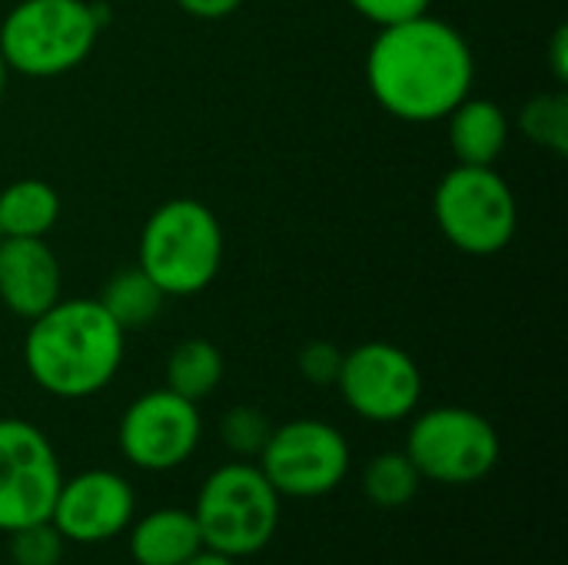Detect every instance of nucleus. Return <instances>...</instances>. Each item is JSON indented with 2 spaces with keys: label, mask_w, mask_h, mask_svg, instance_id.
<instances>
[{
  "label": "nucleus",
  "mask_w": 568,
  "mask_h": 565,
  "mask_svg": "<svg viewBox=\"0 0 568 565\" xmlns=\"http://www.w3.org/2000/svg\"><path fill=\"white\" fill-rule=\"evenodd\" d=\"M476 83V57L463 30L429 10L379 27L366 53L373 100L403 123L446 120Z\"/></svg>",
  "instance_id": "f257e3e1"
},
{
  "label": "nucleus",
  "mask_w": 568,
  "mask_h": 565,
  "mask_svg": "<svg viewBox=\"0 0 568 565\" xmlns=\"http://www.w3.org/2000/svg\"><path fill=\"white\" fill-rule=\"evenodd\" d=\"M126 333L97 300L60 296L30 320L23 336L27 376L57 400H87L113 383L123 366Z\"/></svg>",
  "instance_id": "f03ea898"
},
{
  "label": "nucleus",
  "mask_w": 568,
  "mask_h": 565,
  "mask_svg": "<svg viewBox=\"0 0 568 565\" xmlns=\"http://www.w3.org/2000/svg\"><path fill=\"white\" fill-rule=\"evenodd\" d=\"M103 23L90 0H20L0 20V57L20 77H60L90 60Z\"/></svg>",
  "instance_id": "7ed1b4c3"
},
{
  "label": "nucleus",
  "mask_w": 568,
  "mask_h": 565,
  "mask_svg": "<svg viewBox=\"0 0 568 565\" xmlns=\"http://www.w3.org/2000/svg\"><path fill=\"white\" fill-rule=\"evenodd\" d=\"M136 266L166 296L203 293L223 266V226L216 213L193 196L160 203L140 230Z\"/></svg>",
  "instance_id": "20e7f679"
},
{
  "label": "nucleus",
  "mask_w": 568,
  "mask_h": 565,
  "mask_svg": "<svg viewBox=\"0 0 568 565\" xmlns=\"http://www.w3.org/2000/svg\"><path fill=\"white\" fill-rule=\"evenodd\" d=\"M190 513L200 526L203 549L230 559H246L273 543L283 500L256 463L236 460L216 466L203 480Z\"/></svg>",
  "instance_id": "39448f33"
},
{
  "label": "nucleus",
  "mask_w": 568,
  "mask_h": 565,
  "mask_svg": "<svg viewBox=\"0 0 568 565\" xmlns=\"http://www.w3.org/2000/svg\"><path fill=\"white\" fill-rule=\"evenodd\" d=\"M439 233L466 256L503 253L519 230V203L496 167L456 163L433 193Z\"/></svg>",
  "instance_id": "423d86ee"
},
{
  "label": "nucleus",
  "mask_w": 568,
  "mask_h": 565,
  "mask_svg": "<svg viewBox=\"0 0 568 565\" xmlns=\"http://www.w3.org/2000/svg\"><path fill=\"white\" fill-rule=\"evenodd\" d=\"M403 453L429 483L473 486L499 466L503 440L496 426L476 410L433 406L413 420Z\"/></svg>",
  "instance_id": "0eeeda50"
},
{
  "label": "nucleus",
  "mask_w": 568,
  "mask_h": 565,
  "mask_svg": "<svg viewBox=\"0 0 568 565\" xmlns=\"http://www.w3.org/2000/svg\"><path fill=\"white\" fill-rule=\"evenodd\" d=\"M256 466L280 500H320L343 486L353 466L346 436L326 420H290L273 426Z\"/></svg>",
  "instance_id": "6e6552de"
},
{
  "label": "nucleus",
  "mask_w": 568,
  "mask_h": 565,
  "mask_svg": "<svg viewBox=\"0 0 568 565\" xmlns=\"http://www.w3.org/2000/svg\"><path fill=\"white\" fill-rule=\"evenodd\" d=\"M63 470L53 443L27 420H0V533L47 523Z\"/></svg>",
  "instance_id": "1a4fd4ad"
},
{
  "label": "nucleus",
  "mask_w": 568,
  "mask_h": 565,
  "mask_svg": "<svg viewBox=\"0 0 568 565\" xmlns=\"http://www.w3.org/2000/svg\"><path fill=\"white\" fill-rule=\"evenodd\" d=\"M336 390L359 420L389 426L419 410L423 373L403 346L369 340L343 353Z\"/></svg>",
  "instance_id": "9d476101"
},
{
  "label": "nucleus",
  "mask_w": 568,
  "mask_h": 565,
  "mask_svg": "<svg viewBox=\"0 0 568 565\" xmlns=\"http://www.w3.org/2000/svg\"><path fill=\"white\" fill-rule=\"evenodd\" d=\"M203 440V416L196 403L173 390H150L136 396L116 426L120 453L143 473H170L183 466Z\"/></svg>",
  "instance_id": "9b49d317"
},
{
  "label": "nucleus",
  "mask_w": 568,
  "mask_h": 565,
  "mask_svg": "<svg viewBox=\"0 0 568 565\" xmlns=\"http://www.w3.org/2000/svg\"><path fill=\"white\" fill-rule=\"evenodd\" d=\"M136 516V493L113 470H87L60 483L50 526L77 546H97L123 536Z\"/></svg>",
  "instance_id": "f8f14e48"
},
{
  "label": "nucleus",
  "mask_w": 568,
  "mask_h": 565,
  "mask_svg": "<svg viewBox=\"0 0 568 565\" xmlns=\"http://www.w3.org/2000/svg\"><path fill=\"white\" fill-rule=\"evenodd\" d=\"M63 296V270L43 240L0 236V303L20 320H33Z\"/></svg>",
  "instance_id": "ddd939ff"
},
{
  "label": "nucleus",
  "mask_w": 568,
  "mask_h": 565,
  "mask_svg": "<svg viewBox=\"0 0 568 565\" xmlns=\"http://www.w3.org/2000/svg\"><path fill=\"white\" fill-rule=\"evenodd\" d=\"M126 549L136 565H183L203 549V536L190 509H153L133 516Z\"/></svg>",
  "instance_id": "4468645a"
},
{
  "label": "nucleus",
  "mask_w": 568,
  "mask_h": 565,
  "mask_svg": "<svg viewBox=\"0 0 568 565\" xmlns=\"http://www.w3.org/2000/svg\"><path fill=\"white\" fill-rule=\"evenodd\" d=\"M449 150L463 167H493L509 147V117L496 100L466 97L449 117Z\"/></svg>",
  "instance_id": "2eb2a0df"
},
{
  "label": "nucleus",
  "mask_w": 568,
  "mask_h": 565,
  "mask_svg": "<svg viewBox=\"0 0 568 565\" xmlns=\"http://www.w3.org/2000/svg\"><path fill=\"white\" fill-rule=\"evenodd\" d=\"M60 220V193L37 176L13 180L0 190V236L43 240Z\"/></svg>",
  "instance_id": "dca6fc26"
},
{
  "label": "nucleus",
  "mask_w": 568,
  "mask_h": 565,
  "mask_svg": "<svg viewBox=\"0 0 568 565\" xmlns=\"http://www.w3.org/2000/svg\"><path fill=\"white\" fill-rule=\"evenodd\" d=\"M166 300L170 296L140 266H126L116 276H110L106 286H103V293L97 296V303L110 313V320L123 333H133V330L150 326L160 316V310H163Z\"/></svg>",
  "instance_id": "f3484780"
},
{
  "label": "nucleus",
  "mask_w": 568,
  "mask_h": 565,
  "mask_svg": "<svg viewBox=\"0 0 568 565\" xmlns=\"http://www.w3.org/2000/svg\"><path fill=\"white\" fill-rule=\"evenodd\" d=\"M223 373H226V363H223L220 346L203 336H190L176 343L166 356V390H173L176 396L190 403L213 396L216 386L223 383Z\"/></svg>",
  "instance_id": "a211bd4d"
},
{
  "label": "nucleus",
  "mask_w": 568,
  "mask_h": 565,
  "mask_svg": "<svg viewBox=\"0 0 568 565\" xmlns=\"http://www.w3.org/2000/svg\"><path fill=\"white\" fill-rule=\"evenodd\" d=\"M423 476L406 453H379L363 470V493L379 509H403L416 500Z\"/></svg>",
  "instance_id": "6ab92c4d"
},
{
  "label": "nucleus",
  "mask_w": 568,
  "mask_h": 565,
  "mask_svg": "<svg viewBox=\"0 0 568 565\" xmlns=\"http://www.w3.org/2000/svg\"><path fill=\"white\" fill-rule=\"evenodd\" d=\"M519 130L523 137L539 147L549 150L556 157L568 153V97L566 90H546L536 93L523 103L519 110Z\"/></svg>",
  "instance_id": "aec40b11"
},
{
  "label": "nucleus",
  "mask_w": 568,
  "mask_h": 565,
  "mask_svg": "<svg viewBox=\"0 0 568 565\" xmlns=\"http://www.w3.org/2000/svg\"><path fill=\"white\" fill-rule=\"evenodd\" d=\"M270 433H273L270 416L263 410H256V406H246V403L226 410L223 420H220V440L240 460H256L263 453Z\"/></svg>",
  "instance_id": "412c9836"
},
{
  "label": "nucleus",
  "mask_w": 568,
  "mask_h": 565,
  "mask_svg": "<svg viewBox=\"0 0 568 565\" xmlns=\"http://www.w3.org/2000/svg\"><path fill=\"white\" fill-rule=\"evenodd\" d=\"M10 539V563L13 565H63L67 539L50 523H33L23 529L7 533Z\"/></svg>",
  "instance_id": "4be33fe9"
},
{
  "label": "nucleus",
  "mask_w": 568,
  "mask_h": 565,
  "mask_svg": "<svg viewBox=\"0 0 568 565\" xmlns=\"http://www.w3.org/2000/svg\"><path fill=\"white\" fill-rule=\"evenodd\" d=\"M296 366H300L303 380H310L313 386H336V376L343 366V350L326 340H313L300 350Z\"/></svg>",
  "instance_id": "5701e85b"
},
{
  "label": "nucleus",
  "mask_w": 568,
  "mask_h": 565,
  "mask_svg": "<svg viewBox=\"0 0 568 565\" xmlns=\"http://www.w3.org/2000/svg\"><path fill=\"white\" fill-rule=\"evenodd\" d=\"M359 17H366L376 27H389L409 17H419L429 10L433 0H346Z\"/></svg>",
  "instance_id": "b1692460"
},
{
  "label": "nucleus",
  "mask_w": 568,
  "mask_h": 565,
  "mask_svg": "<svg viewBox=\"0 0 568 565\" xmlns=\"http://www.w3.org/2000/svg\"><path fill=\"white\" fill-rule=\"evenodd\" d=\"M173 3L196 20H223L243 7V0H173Z\"/></svg>",
  "instance_id": "393cba45"
},
{
  "label": "nucleus",
  "mask_w": 568,
  "mask_h": 565,
  "mask_svg": "<svg viewBox=\"0 0 568 565\" xmlns=\"http://www.w3.org/2000/svg\"><path fill=\"white\" fill-rule=\"evenodd\" d=\"M549 70H552V80L559 87H566L568 80V27H556L552 33V43H549Z\"/></svg>",
  "instance_id": "a878e982"
},
{
  "label": "nucleus",
  "mask_w": 568,
  "mask_h": 565,
  "mask_svg": "<svg viewBox=\"0 0 568 565\" xmlns=\"http://www.w3.org/2000/svg\"><path fill=\"white\" fill-rule=\"evenodd\" d=\"M183 565H240V559H230V556H220L213 549H200L190 563Z\"/></svg>",
  "instance_id": "bb28decb"
},
{
  "label": "nucleus",
  "mask_w": 568,
  "mask_h": 565,
  "mask_svg": "<svg viewBox=\"0 0 568 565\" xmlns=\"http://www.w3.org/2000/svg\"><path fill=\"white\" fill-rule=\"evenodd\" d=\"M7 80H10V70H7V63H3V57H0V100H3V93H7Z\"/></svg>",
  "instance_id": "cd10ccee"
},
{
  "label": "nucleus",
  "mask_w": 568,
  "mask_h": 565,
  "mask_svg": "<svg viewBox=\"0 0 568 565\" xmlns=\"http://www.w3.org/2000/svg\"><path fill=\"white\" fill-rule=\"evenodd\" d=\"M126 3H140V0H126Z\"/></svg>",
  "instance_id": "c85d7f7f"
}]
</instances>
